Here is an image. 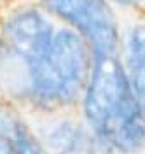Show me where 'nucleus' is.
Returning a JSON list of instances; mask_svg holds the SVG:
<instances>
[{
    "label": "nucleus",
    "instance_id": "f257e3e1",
    "mask_svg": "<svg viewBox=\"0 0 145 154\" xmlns=\"http://www.w3.org/2000/svg\"><path fill=\"white\" fill-rule=\"evenodd\" d=\"M84 112L96 135L112 149L136 152L145 145V117L133 98L126 72L114 56L96 58Z\"/></svg>",
    "mask_w": 145,
    "mask_h": 154
},
{
    "label": "nucleus",
    "instance_id": "f03ea898",
    "mask_svg": "<svg viewBox=\"0 0 145 154\" xmlns=\"http://www.w3.org/2000/svg\"><path fill=\"white\" fill-rule=\"evenodd\" d=\"M33 93L44 102L65 103L79 95L91 72L89 44L75 32H59L46 54L30 65Z\"/></svg>",
    "mask_w": 145,
    "mask_h": 154
},
{
    "label": "nucleus",
    "instance_id": "7ed1b4c3",
    "mask_svg": "<svg viewBox=\"0 0 145 154\" xmlns=\"http://www.w3.org/2000/svg\"><path fill=\"white\" fill-rule=\"evenodd\" d=\"M49 11L67 19L87 40L96 58L114 56L117 26L105 0H44Z\"/></svg>",
    "mask_w": 145,
    "mask_h": 154
},
{
    "label": "nucleus",
    "instance_id": "20e7f679",
    "mask_svg": "<svg viewBox=\"0 0 145 154\" xmlns=\"http://www.w3.org/2000/svg\"><path fill=\"white\" fill-rule=\"evenodd\" d=\"M4 42L11 54L33 65L46 54L53 42V30L35 11H23L7 21Z\"/></svg>",
    "mask_w": 145,
    "mask_h": 154
},
{
    "label": "nucleus",
    "instance_id": "39448f33",
    "mask_svg": "<svg viewBox=\"0 0 145 154\" xmlns=\"http://www.w3.org/2000/svg\"><path fill=\"white\" fill-rule=\"evenodd\" d=\"M44 142L53 154H112L105 140L72 121L51 125L44 131Z\"/></svg>",
    "mask_w": 145,
    "mask_h": 154
},
{
    "label": "nucleus",
    "instance_id": "423d86ee",
    "mask_svg": "<svg viewBox=\"0 0 145 154\" xmlns=\"http://www.w3.org/2000/svg\"><path fill=\"white\" fill-rule=\"evenodd\" d=\"M129 65H131L129 75H128L129 88H131L133 98H135L140 112H142V116L145 117V61L129 63Z\"/></svg>",
    "mask_w": 145,
    "mask_h": 154
},
{
    "label": "nucleus",
    "instance_id": "0eeeda50",
    "mask_svg": "<svg viewBox=\"0 0 145 154\" xmlns=\"http://www.w3.org/2000/svg\"><path fill=\"white\" fill-rule=\"evenodd\" d=\"M11 138L14 142L16 152L18 154H44L37 142L33 140V137L26 131V128L20 123H14L11 130Z\"/></svg>",
    "mask_w": 145,
    "mask_h": 154
},
{
    "label": "nucleus",
    "instance_id": "6e6552de",
    "mask_svg": "<svg viewBox=\"0 0 145 154\" xmlns=\"http://www.w3.org/2000/svg\"><path fill=\"white\" fill-rule=\"evenodd\" d=\"M128 56H129V63L145 61V26H136L129 32Z\"/></svg>",
    "mask_w": 145,
    "mask_h": 154
},
{
    "label": "nucleus",
    "instance_id": "1a4fd4ad",
    "mask_svg": "<svg viewBox=\"0 0 145 154\" xmlns=\"http://www.w3.org/2000/svg\"><path fill=\"white\" fill-rule=\"evenodd\" d=\"M0 154H18L12 138L4 133H0Z\"/></svg>",
    "mask_w": 145,
    "mask_h": 154
},
{
    "label": "nucleus",
    "instance_id": "9d476101",
    "mask_svg": "<svg viewBox=\"0 0 145 154\" xmlns=\"http://www.w3.org/2000/svg\"><path fill=\"white\" fill-rule=\"evenodd\" d=\"M119 4H124V5H142L145 4V0H116Z\"/></svg>",
    "mask_w": 145,
    "mask_h": 154
}]
</instances>
